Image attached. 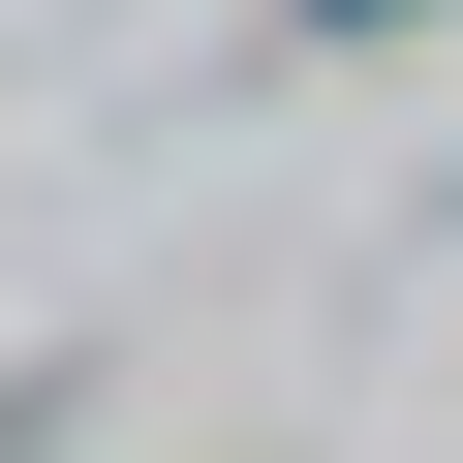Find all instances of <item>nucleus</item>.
I'll use <instances>...</instances> for the list:
<instances>
[{"label":"nucleus","mask_w":463,"mask_h":463,"mask_svg":"<svg viewBox=\"0 0 463 463\" xmlns=\"http://www.w3.org/2000/svg\"><path fill=\"white\" fill-rule=\"evenodd\" d=\"M279 32H432V0H279Z\"/></svg>","instance_id":"1"}]
</instances>
